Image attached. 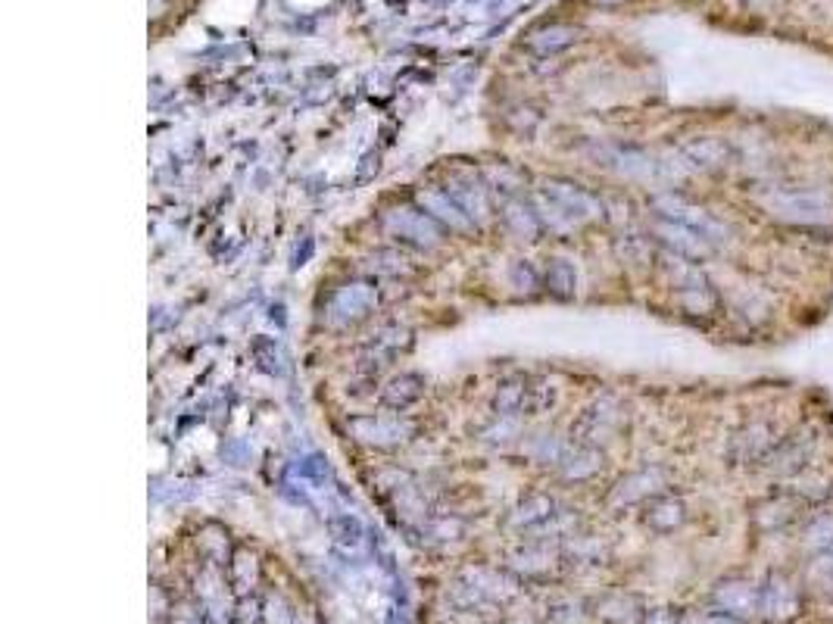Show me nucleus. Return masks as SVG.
I'll list each match as a JSON object with an SVG mask.
<instances>
[{"mask_svg": "<svg viewBox=\"0 0 833 624\" xmlns=\"http://www.w3.org/2000/svg\"><path fill=\"white\" fill-rule=\"evenodd\" d=\"M263 618L269 624H294V612H288L281 596H269V603L263 606Z\"/></svg>", "mask_w": 833, "mask_h": 624, "instance_id": "obj_35", "label": "nucleus"}, {"mask_svg": "<svg viewBox=\"0 0 833 624\" xmlns=\"http://www.w3.org/2000/svg\"><path fill=\"white\" fill-rule=\"evenodd\" d=\"M593 4H600V7H615V4H621V0H593Z\"/></svg>", "mask_w": 833, "mask_h": 624, "instance_id": "obj_38", "label": "nucleus"}, {"mask_svg": "<svg viewBox=\"0 0 833 624\" xmlns=\"http://www.w3.org/2000/svg\"><path fill=\"white\" fill-rule=\"evenodd\" d=\"M759 203L777 222L799 228H821L833 219V200L821 188H771Z\"/></svg>", "mask_w": 833, "mask_h": 624, "instance_id": "obj_1", "label": "nucleus"}, {"mask_svg": "<svg viewBox=\"0 0 833 624\" xmlns=\"http://www.w3.org/2000/svg\"><path fill=\"white\" fill-rule=\"evenodd\" d=\"M543 197L550 200V206L556 210V228H575L584 222H593L603 216V203L596 200L587 188L571 185V181H553L546 185Z\"/></svg>", "mask_w": 833, "mask_h": 624, "instance_id": "obj_6", "label": "nucleus"}, {"mask_svg": "<svg viewBox=\"0 0 833 624\" xmlns=\"http://www.w3.org/2000/svg\"><path fill=\"white\" fill-rule=\"evenodd\" d=\"M665 493V472L662 468H640V472L621 478L609 497V506L624 509V506H637V503H649L653 497Z\"/></svg>", "mask_w": 833, "mask_h": 624, "instance_id": "obj_13", "label": "nucleus"}, {"mask_svg": "<svg viewBox=\"0 0 833 624\" xmlns=\"http://www.w3.org/2000/svg\"><path fill=\"white\" fill-rule=\"evenodd\" d=\"M503 222L518 234V238L534 241L540 234V216L534 210V203H522V200H509L503 210Z\"/></svg>", "mask_w": 833, "mask_h": 624, "instance_id": "obj_29", "label": "nucleus"}, {"mask_svg": "<svg viewBox=\"0 0 833 624\" xmlns=\"http://www.w3.org/2000/svg\"><path fill=\"white\" fill-rule=\"evenodd\" d=\"M453 203L459 206V210L472 219V222H481L490 210V203H487V191L478 185L475 178H450V185L444 188Z\"/></svg>", "mask_w": 833, "mask_h": 624, "instance_id": "obj_21", "label": "nucleus"}, {"mask_svg": "<svg viewBox=\"0 0 833 624\" xmlns=\"http://www.w3.org/2000/svg\"><path fill=\"white\" fill-rule=\"evenodd\" d=\"M643 624H681V618L674 612H668V609H653V612L643 615Z\"/></svg>", "mask_w": 833, "mask_h": 624, "instance_id": "obj_37", "label": "nucleus"}, {"mask_svg": "<svg viewBox=\"0 0 833 624\" xmlns=\"http://www.w3.org/2000/svg\"><path fill=\"white\" fill-rule=\"evenodd\" d=\"M802 546L809 550L812 556L833 546V512H818L812 515L809 522L802 528Z\"/></svg>", "mask_w": 833, "mask_h": 624, "instance_id": "obj_30", "label": "nucleus"}, {"mask_svg": "<svg viewBox=\"0 0 833 624\" xmlns=\"http://www.w3.org/2000/svg\"><path fill=\"white\" fill-rule=\"evenodd\" d=\"M596 615H600L606 624H637V621H643L646 612H640V603L634 600V596L609 593L596 603Z\"/></svg>", "mask_w": 833, "mask_h": 624, "instance_id": "obj_26", "label": "nucleus"}, {"mask_svg": "<svg viewBox=\"0 0 833 624\" xmlns=\"http://www.w3.org/2000/svg\"><path fill=\"white\" fill-rule=\"evenodd\" d=\"M802 609V596L796 590V584L787 575H768L759 584V618L768 624H790L793 618H799Z\"/></svg>", "mask_w": 833, "mask_h": 624, "instance_id": "obj_9", "label": "nucleus"}, {"mask_svg": "<svg viewBox=\"0 0 833 624\" xmlns=\"http://www.w3.org/2000/svg\"><path fill=\"white\" fill-rule=\"evenodd\" d=\"M409 344H412V334H409L403 325H384V328L372 337V344H369L366 350H362L359 369L369 372V375H378V372L387 369L390 362L397 359V353H403Z\"/></svg>", "mask_w": 833, "mask_h": 624, "instance_id": "obj_12", "label": "nucleus"}, {"mask_svg": "<svg viewBox=\"0 0 833 624\" xmlns=\"http://www.w3.org/2000/svg\"><path fill=\"white\" fill-rule=\"evenodd\" d=\"M653 210L659 219H668V222H678L684 228H693L699 231L702 238H709L712 244H721L727 238V225L721 219H715L706 206H699L681 194H674V191H665V194H656L653 197Z\"/></svg>", "mask_w": 833, "mask_h": 624, "instance_id": "obj_5", "label": "nucleus"}, {"mask_svg": "<svg viewBox=\"0 0 833 624\" xmlns=\"http://www.w3.org/2000/svg\"><path fill=\"white\" fill-rule=\"evenodd\" d=\"M556 465H559V475L565 481H587L603 468V453L596 447L575 444V450H565Z\"/></svg>", "mask_w": 833, "mask_h": 624, "instance_id": "obj_22", "label": "nucleus"}, {"mask_svg": "<svg viewBox=\"0 0 833 624\" xmlns=\"http://www.w3.org/2000/svg\"><path fill=\"white\" fill-rule=\"evenodd\" d=\"M556 515V500L546 497V493H531L522 503L515 506V512L509 515L512 528H525V531H537L543 522H550Z\"/></svg>", "mask_w": 833, "mask_h": 624, "instance_id": "obj_24", "label": "nucleus"}, {"mask_svg": "<svg viewBox=\"0 0 833 624\" xmlns=\"http://www.w3.org/2000/svg\"><path fill=\"white\" fill-rule=\"evenodd\" d=\"M419 200H422V210H425L434 222L440 219V222L450 225V228H468V225H472V219H468V216L459 210V206L453 203V197H450L447 191H437V188H434V191L422 194Z\"/></svg>", "mask_w": 833, "mask_h": 624, "instance_id": "obj_25", "label": "nucleus"}, {"mask_svg": "<svg viewBox=\"0 0 833 624\" xmlns=\"http://www.w3.org/2000/svg\"><path fill=\"white\" fill-rule=\"evenodd\" d=\"M643 522L656 534H671L687 522V506H684L681 497H674V493H659V497H653L646 503Z\"/></svg>", "mask_w": 833, "mask_h": 624, "instance_id": "obj_18", "label": "nucleus"}, {"mask_svg": "<svg viewBox=\"0 0 833 624\" xmlns=\"http://www.w3.org/2000/svg\"><path fill=\"white\" fill-rule=\"evenodd\" d=\"M621 422H624V406L615 397H600L571 422V440L581 447L603 450L609 440H615Z\"/></svg>", "mask_w": 833, "mask_h": 624, "instance_id": "obj_3", "label": "nucleus"}, {"mask_svg": "<svg viewBox=\"0 0 833 624\" xmlns=\"http://www.w3.org/2000/svg\"><path fill=\"white\" fill-rule=\"evenodd\" d=\"M331 543L344 559H366L369 556V537L359 518L337 515L331 518Z\"/></svg>", "mask_w": 833, "mask_h": 624, "instance_id": "obj_19", "label": "nucleus"}, {"mask_svg": "<svg viewBox=\"0 0 833 624\" xmlns=\"http://www.w3.org/2000/svg\"><path fill=\"white\" fill-rule=\"evenodd\" d=\"M815 450H818V437L812 428H799L790 431L777 440V447L768 453V459L762 462L759 472H765L774 481H790L796 472H802L805 465L815 462Z\"/></svg>", "mask_w": 833, "mask_h": 624, "instance_id": "obj_4", "label": "nucleus"}, {"mask_svg": "<svg viewBox=\"0 0 833 624\" xmlns=\"http://www.w3.org/2000/svg\"><path fill=\"white\" fill-rule=\"evenodd\" d=\"M465 590L475 596V600H509L515 593L512 581H506L500 571L490 568H468L465 571Z\"/></svg>", "mask_w": 833, "mask_h": 624, "instance_id": "obj_23", "label": "nucleus"}, {"mask_svg": "<svg viewBox=\"0 0 833 624\" xmlns=\"http://www.w3.org/2000/svg\"><path fill=\"white\" fill-rule=\"evenodd\" d=\"M384 231L394 241L406 244V247H419V250H431L440 244V228L437 222L425 213L415 210V206H400V210L384 213Z\"/></svg>", "mask_w": 833, "mask_h": 624, "instance_id": "obj_8", "label": "nucleus"}, {"mask_svg": "<svg viewBox=\"0 0 833 624\" xmlns=\"http://www.w3.org/2000/svg\"><path fill=\"white\" fill-rule=\"evenodd\" d=\"M712 603L721 612H731L737 618H752L759 615V584L749 578H727L718 581L712 590Z\"/></svg>", "mask_w": 833, "mask_h": 624, "instance_id": "obj_14", "label": "nucleus"}, {"mask_svg": "<svg viewBox=\"0 0 833 624\" xmlns=\"http://www.w3.org/2000/svg\"><path fill=\"white\" fill-rule=\"evenodd\" d=\"M375 284L372 281H350L334 288L322 306V319L331 328H347L359 319L369 316V309L375 306Z\"/></svg>", "mask_w": 833, "mask_h": 624, "instance_id": "obj_7", "label": "nucleus"}, {"mask_svg": "<svg viewBox=\"0 0 833 624\" xmlns=\"http://www.w3.org/2000/svg\"><path fill=\"white\" fill-rule=\"evenodd\" d=\"M372 272H375V275H400V272H406V266H403V256H400V253H394V250H381V253H375V256H372Z\"/></svg>", "mask_w": 833, "mask_h": 624, "instance_id": "obj_34", "label": "nucleus"}, {"mask_svg": "<svg viewBox=\"0 0 833 624\" xmlns=\"http://www.w3.org/2000/svg\"><path fill=\"white\" fill-rule=\"evenodd\" d=\"M528 384H531V378H506L497 387V394H493V412L497 415H525Z\"/></svg>", "mask_w": 833, "mask_h": 624, "instance_id": "obj_27", "label": "nucleus"}, {"mask_svg": "<svg viewBox=\"0 0 833 624\" xmlns=\"http://www.w3.org/2000/svg\"><path fill=\"white\" fill-rule=\"evenodd\" d=\"M681 156L687 160L690 169L715 172L731 163V147H727V141H721V138L706 135V138H690L687 144H681Z\"/></svg>", "mask_w": 833, "mask_h": 624, "instance_id": "obj_17", "label": "nucleus"}, {"mask_svg": "<svg viewBox=\"0 0 833 624\" xmlns=\"http://www.w3.org/2000/svg\"><path fill=\"white\" fill-rule=\"evenodd\" d=\"M543 284L553 297L568 300V297H575V291H578V272L568 259H553L543 272Z\"/></svg>", "mask_w": 833, "mask_h": 624, "instance_id": "obj_28", "label": "nucleus"}, {"mask_svg": "<svg viewBox=\"0 0 833 624\" xmlns=\"http://www.w3.org/2000/svg\"><path fill=\"white\" fill-rule=\"evenodd\" d=\"M802 509H809V506H805L802 500H796L790 490H777L774 497H768V500H762V503L756 506L752 518H756V525H759L762 531L774 534V531L790 528V525L796 522V518L802 515Z\"/></svg>", "mask_w": 833, "mask_h": 624, "instance_id": "obj_16", "label": "nucleus"}, {"mask_svg": "<svg viewBox=\"0 0 833 624\" xmlns=\"http://www.w3.org/2000/svg\"><path fill=\"white\" fill-rule=\"evenodd\" d=\"M805 578H809V584L821 596H833V546L812 556L809 568H805Z\"/></svg>", "mask_w": 833, "mask_h": 624, "instance_id": "obj_32", "label": "nucleus"}, {"mask_svg": "<svg viewBox=\"0 0 833 624\" xmlns=\"http://www.w3.org/2000/svg\"><path fill=\"white\" fill-rule=\"evenodd\" d=\"M653 234L662 241V247H665L668 253L684 256V259H690V263H699V259H709V256L718 250V244H712L709 238H702L699 231L684 228V225H678V222L659 219V216H656V222H653Z\"/></svg>", "mask_w": 833, "mask_h": 624, "instance_id": "obj_11", "label": "nucleus"}, {"mask_svg": "<svg viewBox=\"0 0 833 624\" xmlns=\"http://www.w3.org/2000/svg\"><path fill=\"white\" fill-rule=\"evenodd\" d=\"M571 41H575V32L562 29V25H553V29L534 32L528 44L537 47V50H559V47H565V44H571Z\"/></svg>", "mask_w": 833, "mask_h": 624, "instance_id": "obj_33", "label": "nucleus"}, {"mask_svg": "<svg viewBox=\"0 0 833 624\" xmlns=\"http://www.w3.org/2000/svg\"><path fill=\"white\" fill-rule=\"evenodd\" d=\"M780 437L784 434H780V428L774 422L752 419L727 437V462L737 468H762V462L777 447Z\"/></svg>", "mask_w": 833, "mask_h": 624, "instance_id": "obj_2", "label": "nucleus"}, {"mask_svg": "<svg viewBox=\"0 0 833 624\" xmlns=\"http://www.w3.org/2000/svg\"><path fill=\"white\" fill-rule=\"evenodd\" d=\"M422 394H425V378L415 375V372H400V375H394V378H390V381L384 384L381 400H384L387 409L403 412V409H409L412 403H419Z\"/></svg>", "mask_w": 833, "mask_h": 624, "instance_id": "obj_20", "label": "nucleus"}, {"mask_svg": "<svg viewBox=\"0 0 833 624\" xmlns=\"http://www.w3.org/2000/svg\"><path fill=\"white\" fill-rule=\"evenodd\" d=\"M699 624H746L743 618H737V615H731V612H721V609H715V612H706L699 618Z\"/></svg>", "mask_w": 833, "mask_h": 624, "instance_id": "obj_36", "label": "nucleus"}, {"mask_svg": "<svg viewBox=\"0 0 833 624\" xmlns=\"http://www.w3.org/2000/svg\"><path fill=\"white\" fill-rule=\"evenodd\" d=\"M256 578H259L256 556H253L250 550H238V553H234L231 562H228V581H231V587L238 590V593H247V590H253Z\"/></svg>", "mask_w": 833, "mask_h": 624, "instance_id": "obj_31", "label": "nucleus"}, {"mask_svg": "<svg viewBox=\"0 0 833 624\" xmlns=\"http://www.w3.org/2000/svg\"><path fill=\"white\" fill-rule=\"evenodd\" d=\"M784 490H790L805 506H818L833 493V468L815 459L805 465L802 472H796L790 481H784Z\"/></svg>", "mask_w": 833, "mask_h": 624, "instance_id": "obj_15", "label": "nucleus"}, {"mask_svg": "<svg viewBox=\"0 0 833 624\" xmlns=\"http://www.w3.org/2000/svg\"><path fill=\"white\" fill-rule=\"evenodd\" d=\"M347 428L369 447H397L412 434V422L400 419V415H356L347 422Z\"/></svg>", "mask_w": 833, "mask_h": 624, "instance_id": "obj_10", "label": "nucleus"}]
</instances>
